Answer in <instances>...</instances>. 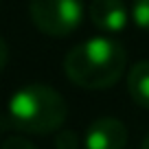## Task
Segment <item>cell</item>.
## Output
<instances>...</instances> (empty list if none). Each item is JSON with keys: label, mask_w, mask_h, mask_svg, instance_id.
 <instances>
[{"label": "cell", "mask_w": 149, "mask_h": 149, "mask_svg": "<svg viewBox=\"0 0 149 149\" xmlns=\"http://www.w3.org/2000/svg\"><path fill=\"white\" fill-rule=\"evenodd\" d=\"M127 53L112 37H90L77 44L64 57V72L74 86L86 90L112 88L123 77Z\"/></svg>", "instance_id": "cell-1"}, {"label": "cell", "mask_w": 149, "mask_h": 149, "mask_svg": "<svg viewBox=\"0 0 149 149\" xmlns=\"http://www.w3.org/2000/svg\"><path fill=\"white\" fill-rule=\"evenodd\" d=\"M68 105L55 88L44 84H26L15 90L7 105L9 125L24 134H51L64 125Z\"/></svg>", "instance_id": "cell-2"}, {"label": "cell", "mask_w": 149, "mask_h": 149, "mask_svg": "<svg viewBox=\"0 0 149 149\" xmlns=\"http://www.w3.org/2000/svg\"><path fill=\"white\" fill-rule=\"evenodd\" d=\"M29 15L35 29L51 37L72 35L84 20L81 0H31Z\"/></svg>", "instance_id": "cell-3"}, {"label": "cell", "mask_w": 149, "mask_h": 149, "mask_svg": "<svg viewBox=\"0 0 149 149\" xmlns=\"http://www.w3.org/2000/svg\"><path fill=\"white\" fill-rule=\"evenodd\" d=\"M127 127L114 116H101L86 130L84 147L86 149H125Z\"/></svg>", "instance_id": "cell-4"}, {"label": "cell", "mask_w": 149, "mask_h": 149, "mask_svg": "<svg viewBox=\"0 0 149 149\" xmlns=\"http://www.w3.org/2000/svg\"><path fill=\"white\" fill-rule=\"evenodd\" d=\"M88 15L101 33H121L127 26V9L123 0H92Z\"/></svg>", "instance_id": "cell-5"}, {"label": "cell", "mask_w": 149, "mask_h": 149, "mask_svg": "<svg viewBox=\"0 0 149 149\" xmlns=\"http://www.w3.org/2000/svg\"><path fill=\"white\" fill-rule=\"evenodd\" d=\"M127 92L136 105L149 110V59L134 64L127 72Z\"/></svg>", "instance_id": "cell-6"}, {"label": "cell", "mask_w": 149, "mask_h": 149, "mask_svg": "<svg viewBox=\"0 0 149 149\" xmlns=\"http://www.w3.org/2000/svg\"><path fill=\"white\" fill-rule=\"evenodd\" d=\"M132 18L136 26L149 33V0H134L132 5Z\"/></svg>", "instance_id": "cell-7"}, {"label": "cell", "mask_w": 149, "mask_h": 149, "mask_svg": "<svg viewBox=\"0 0 149 149\" xmlns=\"http://www.w3.org/2000/svg\"><path fill=\"white\" fill-rule=\"evenodd\" d=\"M55 147L57 149H79V136L74 134L72 130H64L57 134Z\"/></svg>", "instance_id": "cell-8"}, {"label": "cell", "mask_w": 149, "mask_h": 149, "mask_svg": "<svg viewBox=\"0 0 149 149\" xmlns=\"http://www.w3.org/2000/svg\"><path fill=\"white\" fill-rule=\"evenodd\" d=\"M0 149H37V147L29 138H24V136H9Z\"/></svg>", "instance_id": "cell-9"}, {"label": "cell", "mask_w": 149, "mask_h": 149, "mask_svg": "<svg viewBox=\"0 0 149 149\" xmlns=\"http://www.w3.org/2000/svg\"><path fill=\"white\" fill-rule=\"evenodd\" d=\"M7 64H9V46H7V42L0 37V72L5 70Z\"/></svg>", "instance_id": "cell-10"}, {"label": "cell", "mask_w": 149, "mask_h": 149, "mask_svg": "<svg viewBox=\"0 0 149 149\" xmlns=\"http://www.w3.org/2000/svg\"><path fill=\"white\" fill-rule=\"evenodd\" d=\"M140 149H149V134L145 136V140H143V145H140Z\"/></svg>", "instance_id": "cell-11"}]
</instances>
